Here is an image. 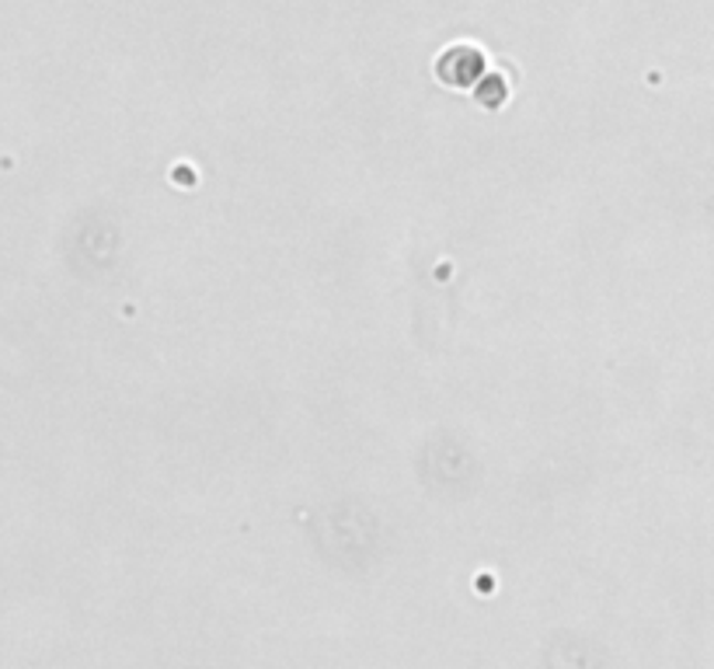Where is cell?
Instances as JSON below:
<instances>
[{
  "label": "cell",
  "instance_id": "cell-1",
  "mask_svg": "<svg viewBox=\"0 0 714 669\" xmlns=\"http://www.w3.org/2000/svg\"><path fill=\"white\" fill-rule=\"evenodd\" d=\"M482 66H485L482 50H474V45H449V50H446V53L439 56V63H436V74H439L446 84L467 88V84L478 81Z\"/></svg>",
  "mask_w": 714,
  "mask_h": 669
}]
</instances>
